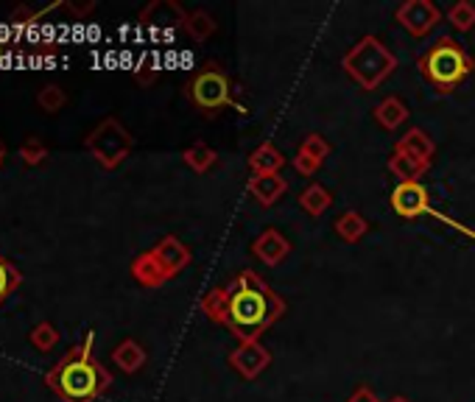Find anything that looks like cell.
<instances>
[{"mask_svg": "<svg viewBox=\"0 0 475 402\" xmlns=\"http://www.w3.org/2000/svg\"><path fill=\"white\" fill-rule=\"evenodd\" d=\"M28 341H31L40 352H51L56 343H59V330H56L51 321H40V324H36V327L31 330Z\"/></svg>", "mask_w": 475, "mask_h": 402, "instance_id": "26", "label": "cell"}, {"mask_svg": "<svg viewBox=\"0 0 475 402\" xmlns=\"http://www.w3.org/2000/svg\"><path fill=\"white\" fill-rule=\"evenodd\" d=\"M199 308L210 321L230 330L241 343V341H260V335L274 321L282 319L285 302L280 294L269 288V282L257 272L243 268L226 285H216V288L207 291L199 302Z\"/></svg>", "mask_w": 475, "mask_h": 402, "instance_id": "1", "label": "cell"}, {"mask_svg": "<svg viewBox=\"0 0 475 402\" xmlns=\"http://www.w3.org/2000/svg\"><path fill=\"white\" fill-rule=\"evenodd\" d=\"M129 272H131V277L138 280V285H143V288H160V285H165L170 280L168 272L160 265V260L154 257V252H151V248L131 260Z\"/></svg>", "mask_w": 475, "mask_h": 402, "instance_id": "12", "label": "cell"}, {"mask_svg": "<svg viewBox=\"0 0 475 402\" xmlns=\"http://www.w3.org/2000/svg\"><path fill=\"white\" fill-rule=\"evenodd\" d=\"M341 67L360 90L375 92L397 70V56L377 36L367 34L341 56Z\"/></svg>", "mask_w": 475, "mask_h": 402, "instance_id": "4", "label": "cell"}, {"mask_svg": "<svg viewBox=\"0 0 475 402\" xmlns=\"http://www.w3.org/2000/svg\"><path fill=\"white\" fill-rule=\"evenodd\" d=\"M445 17H447V23L459 34L475 28V6L470 4V0H459V4H453Z\"/></svg>", "mask_w": 475, "mask_h": 402, "instance_id": "23", "label": "cell"}, {"mask_svg": "<svg viewBox=\"0 0 475 402\" xmlns=\"http://www.w3.org/2000/svg\"><path fill=\"white\" fill-rule=\"evenodd\" d=\"M416 65H420L423 79L436 92L447 95L472 73V56L467 53V48L459 40H453V36H442V40H436L420 56V62H416Z\"/></svg>", "mask_w": 475, "mask_h": 402, "instance_id": "3", "label": "cell"}, {"mask_svg": "<svg viewBox=\"0 0 475 402\" xmlns=\"http://www.w3.org/2000/svg\"><path fill=\"white\" fill-rule=\"evenodd\" d=\"M95 333L73 347L56 367L45 374L48 389L62 402H95L112 382V374L92 358Z\"/></svg>", "mask_w": 475, "mask_h": 402, "instance_id": "2", "label": "cell"}, {"mask_svg": "<svg viewBox=\"0 0 475 402\" xmlns=\"http://www.w3.org/2000/svg\"><path fill=\"white\" fill-rule=\"evenodd\" d=\"M394 151H403V154L414 157V160H423L428 165H433V154H436V146L433 140L428 138V134L423 129H408L400 140L394 143Z\"/></svg>", "mask_w": 475, "mask_h": 402, "instance_id": "15", "label": "cell"}, {"mask_svg": "<svg viewBox=\"0 0 475 402\" xmlns=\"http://www.w3.org/2000/svg\"><path fill=\"white\" fill-rule=\"evenodd\" d=\"M386 168H389V174H392L394 179H400V182H420V179L428 174V170H431L428 162L414 160V157L403 154V151H392V157H389Z\"/></svg>", "mask_w": 475, "mask_h": 402, "instance_id": "17", "label": "cell"}, {"mask_svg": "<svg viewBox=\"0 0 475 402\" xmlns=\"http://www.w3.org/2000/svg\"><path fill=\"white\" fill-rule=\"evenodd\" d=\"M347 402H380V397L375 394L372 386H367V382H360V386H355V391L347 397Z\"/></svg>", "mask_w": 475, "mask_h": 402, "instance_id": "28", "label": "cell"}, {"mask_svg": "<svg viewBox=\"0 0 475 402\" xmlns=\"http://www.w3.org/2000/svg\"><path fill=\"white\" fill-rule=\"evenodd\" d=\"M230 367L243 377V380H257L265 369L272 367V352L263 347L260 341H241L238 347L226 355Z\"/></svg>", "mask_w": 475, "mask_h": 402, "instance_id": "9", "label": "cell"}, {"mask_svg": "<svg viewBox=\"0 0 475 402\" xmlns=\"http://www.w3.org/2000/svg\"><path fill=\"white\" fill-rule=\"evenodd\" d=\"M182 160L190 170H196V174H207V170H213L216 162H218V154H216V148H210L207 143H194V146H187L182 151Z\"/></svg>", "mask_w": 475, "mask_h": 402, "instance_id": "22", "label": "cell"}, {"mask_svg": "<svg viewBox=\"0 0 475 402\" xmlns=\"http://www.w3.org/2000/svg\"><path fill=\"white\" fill-rule=\"evenodd\" d=\"M389 201H392L394 213L400 216V218H406V221H414V218H420V216H431V218H436L439 224L459 229V233H464L467 238L475 240V229H470V226H464L459 221H453V218L442 216L439 209L431 207V196H428V190L420 182H400V185L392 190Z\"/></svg>", "mask_w": 475, "mask_h": 402, "instance_id": "7", "label": "cell"}, {"mask_svg": "<svg viewBox=\"0 0 475 402\" xmlns=\"http://www.w3.org/2000/svg\"><path fill=\"white\" fill-rule=\"evenodd\" d=\"M285 165V157H282V151L272 143V140H265L260 143L249 160H246V168L252 170V177H269V174H280Z\"/></svg>", "mask_w": 475, "mask_h": 402, "instance_id": "13", "label": "cell"}, {"mask_svg": "<svg viewBox=\"0 0 475 402\" xmlns=\"http://www.w3.org/2000/svg\"><path fill=\"white\" fill-rule=\"evenodd\" d=\"M154 257L160 260V265L168 272V277L174 280V277H179L185 268L190 265V260H194V255H190V248L179 240V238H174V235H165L154 248Z\"/></svg>", "mask_w": 475, "mask_h": 402, "instance_id": "11", "label": "cell"}, {"mask_svg": "<svg viewBox=\"0 0 475 402\" xmlns=\"http://www.w3.org/2000/svg\"><path fill=\"white\" fill-rule=\"evenodd\" d=\"M20 282H23L20 268H14L4 255H0V304H4L17 288H20Z\"/></svg>", "mask_w": 475, "mask_h": 402, "instance_id": "24", "label": "cell"}, {"mask_svg": "<svg viewBox=\"0 0 475 402\" xmlns=\"http://www.w3.org/2000/svg\"><path fill=\"white\" fill-rule=\"evenodd\" d=\"M408 106L397 99V95H389V99H384L380 104H375L372 109V118L380 129H386V131H397L406 121H408Z\"/></svg>", "mask_w": 475, "mask_h": 402, "instance_id": "16", "label": "cell"}, {"mask_svg": "<svg viewBox=\"0 0 475 402\" xmlns=\"http://www.w3.org/2000/svg\"><path fill=\"white\" fill-rule=\"evenodd\" d=\"M252 255L263 263V265H280L285 257L291 255V240L285 238L280 229L269 226L263 229V233L252 240Z\"/></svg>", "mask_w": 475, "mask_h": 402, "instance_id": "10", "label": "cell"}, {"mask_svg": "<svg viewBox=\"0 0 475 402\" xmlns=\"http://www.w3.org/2000/svg\"><path fill=\"white\" fill-rule=\"evenodd\" d=\"M20 157H23V162H26V165L36 168V165H43V162L48 160V148H45V143H43V140L28 138V140L20 146Z\"/></svg>", "mask_w": 475, "mask_h": 402, "instance_id": "27", "label": "cell"}, {"mask_svg": "<svg viewBox=\"0 0 475 402\" xmlns=\"http://www.w3.org/2000/svg\"><path fill=\"white\" fill-rule=\"evenodd\" d=\"M187 95L204 114H218L226 106H238L233 99V82L224 70L216 65L204 67L194 75V82L187 84Z\"/></svg>", "mask_w": 475, "mask_h": 402, "instance_id": "6", "label": "cell"}, {"mask_svg": "<svg viewBox=\"0 0 475 402\" xmlns=\"http://www.w3.org/2000/svg\"><path fill=\"white\" fill-rule=\"evenodd\" d=\"M65 104H67V92L59 84H45L40 92H36V106L48 114H56Z\"/></svg>", "mask_w": 475, "mask_h": 402, "instance_id": "25", "label": "cell"}, {"mask_svg": "<svg viewBox=\"0 0 475 402\" xmlns=\"http://www.w3.org/2000/svg\"><path fill=\"white\" fill-rule=\"evenodd\" d=\"M246 190H249V196L260 204V207H272L277 204L285 190H289V182H285L280 174H269V177H252L246 182Z\"/></svg>", "mask_w": 475, "mask_h": 402, "instance_id": "14", "label": "cell"}, {"mask_svg": "<svg viewBox=\"0 0 475 402\" xmlns=\"http://www.w3.org/2000/svg\"><path fill=\"white\" fill-rule=\"evenodd\" d=\"M394 20L400 23L411 36L423 40V36H428L436 26H439L442 12L436 4H431V0H406V4L397 6Z\"/></svg>", "mask_w": 475, "mask_h": 402, "instance_id": "8", "label": "cell"}, {"mask_svg": "<svg viewBox=\"0 0 475 402\" xmlns=\"http://www.w3.org/2000/svg\"><path fill=\"white\" fill-rule=\"evenodd\" d=\"M84 148L92 154V160L99 162L104 170H115L135 148V138L129 134V129L118 121V118H104L99 126H95L87 140Z\"/></svg>", "mask_w": 475, "mask_h": 402, "instance_id": "5", "label": "cell"}, {"mask_svg": "<svg viewBox=\"0 0 475 402\" xmlns=\"http://www.w3.org/2000/svg\"><path fill=\"white\" fill-rule=\"evenodd\" d=\"M333 233L344 240V243H358L369 233V221L355 213V209H347V213H341L336 221H333Z\"/></svg>", "mask_w": 475, "mask_h": 402, "instance_id": "20", "label": "cell"}, {"mask_svg": "<svg viewBox=\"0 0 475 402\" xmlns=\"http://www.w3.org/2000/svg\"><path fill=\"white\" fill-rule=\"evenodd\" d=\"M299 207L305 209L311 218H321L333 207V193L321 182H311L299 193Z\"/></svg>", "mask_w": 475, "mask_h": 402, "instance_id": "19", "label": "cell"}, {"mask_svg": "<svg viewBox=\"0 0 475 402\" xmlns=\"http://www.w3.org/2000/svg\"><path fill=\"white\" fill-rule=\"evenodd\" d=\"M386 402H411L408 397H403V394H394V397H389Z\"/></svg>", "mask_w": 475, "mask_h": 402, "instance_id": "29", "label": "cell"}, {"mask_svg": "<svg viewBox=\"0 0 475 402\" xmlns=\"http://www.w3.org/2000/svg\"><path fill=\"white\" fill-rule=\"evenodd\" d=\"M185 31H187V36L194 43H204V40H210V36L216 34V28H218V23H216V17L210 14V12H204V9H196V12H190L187 17H185Z\"/></svg>", "mask_w": 475, "mask_h": 402, "instance_id": "21", "label": "cell"}, {"mask_svg": "<svg viewBox=\"0 0 475 402\" xmlns=\"http://www.w3.org/2000/svg\"><path fill=\"white\" fill-rule=\"evenodd\" d=\"M112 363L126 372V374H135L146 367V350L140 347V343L135 338H126L121 341L115 350H112Z\"/></svg>", "mask_w": 475, "mask_h": 402, "instance_id": "18", "label": "cell"}]
</instances>
